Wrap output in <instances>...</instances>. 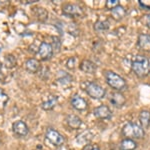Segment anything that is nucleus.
Segmentation results:
<instances>
[{
	"instance_id": "f257e3e1",
	"label": "nucleus",
	"mask_w": 150,
	"mask_h": 150,
	"mask_svg": "<svg viewBox=\"0 0 150 150\" xmlns=\"http://www.w3.org/2000/svg\"><path fill=\"white\" fill-rule=\"evenodd\" d=\"M131 68L133 73L139 78L146 77L150 72L149 59L144 55H136L131 62Z\"/></svg>"
},
{
	"instance_id": "f03ea898",
	"label": "nucleus",
	"mask_w": 150,
	"mask_h": 150,
	"mask_svg": "<svg viewBox=\"0 0 150 150\" xmlns=\"http://www.w3.org/2000/svg\"><path fill=\"white\" fill-rule=\"evenodd\" d=\"M122 134L129 139H142L145 135V131L141 125L135 122H128L122 128Z\"/></svg>"
},
{
	"instance_id": "7ed1b4c3",
	"label": "nucleus",
	"mask_w": 150,
	"mask_h": 150,
	"mask_svg": "<svg viewBox=\"0 0 150 150\" xmlns=\"http://www.w3.org/2000/svg\"><path fill=\"white\" fill-rule=\"evenodd\" d=\"M105 80L107 84L111 88L115 89V90H123L126 87V81L122 78L120 75L113 71H106L105 72Z\"/></svg>"
},
{
	"instance_id": "20e7f679",
	"label": "nucleus",
	"mask_w": 150,
	"mask_h": 150,
	"mask_svg": "<svg viewBox=\"0 0 150 150\" xmlns=\"http://www.w3.org/2000/svg\"><path fill=\"white\" fill-rule=\"evenodd\" d=\"M85 91L91 98L94 99H101L106 94L105 89L96 82H89L85 88Z\"/></svg>"
},
{
	"instance_id": "39448f33",
	"label": "nucleus",
	"mask_w": 150,
	"mask_h": 150,
	"mask_svg": "<svg viewBox=\"0 0 150 150\" xmlns=\"http://www.w3.org/2000/svg\"><path fill=\"white\" fill-rule=\"evenodd\" d=\"M46 139L48 141L50 142L52 145L54 146H61V145L64 144L65 142V138L62 134H60L57 130L55 129H52V128H49L47 129L46 131Z\"/></svg>"
},
{
	"instance_id": "423d86ee",
	"label": "nucleus",
	"mask_w": 150,
	"mask_h": 150,
	"mask_svg": "<svg viewBox=\"0 0 150 150\" xmlns=\"http://www.w3.org/2000/svg\"><path fill=\"white\" fill-rule=\"evenodd\" d=\"M36 55H37L41 60L50 59L53 55L52 45L50 44V43L43 41V42L39 45V47H38V51H37V53H36Z\"/></svg>"
},
{
	"instance_id": "0eeeda50",
	"label": "nucleus",
	"mask_w": 150,
	"mask_h": 150,
	"mask_svg": "<svg viewBox=\"0 0 150 150\" xmlns=\"http://www.w3.org/2000/svg\"><path fill=\"white\" fill-rule=\"evenodd\" d=\"M62 11L65 15L70 16V17H79L82 15L83 10L80 6L76 5V4H71V3H67L64 4L62 6Z\"/></svg>"
},
{
	"instance_id": "6e6552de",
	"label": "nucleus",
	"mask_w": 150,
	"mask_h": 150,
	"mask_svg": "<svg viewBox=\"0 0 150 150\" xmlns=\"http://www.w3.org/2000/svg\"><path fill=\"white\" fill-rule=\"evenodd\" d=\"M12 130H13L14 134L17 137H19V138L25 137L29 132L28 126L26 125L25 122L22 121V120H18V121L14 122L13 124H12Z\"/></svg>"
},
{
	"instance_id": "1a4fd4ad",
	"label": "nucleus",
	"mask_w": 150,
	"mask_h": 150,
	"mask_svg": "<svg viewBox=\"0 0 150 150\" xmlns=\"http://www.w3.org/2000/svg\"><path fill=\"white\" fill-rule=\"evenodd\" d=\"M93 114L96 118L99 119H110L112 117V112L109 107L106 105H100L93 110Z\"/></svg>"
},
{
	"instance_id": "9d476101",
	"label": "nucleus",
	"mask_w": 150,
	"mask_h": 150,
	"mask_svg": "<svg viewBox=\"0 0 150 150\" xmlns=\"http://www.w3.org/2000/svg\"><path fill=\"white\" fill-rule=\"evenodd\" d=\"M70 103H71L72 107L79 111H83L87 109V106H88L85 99L83 97H81L80 95H78V94H74V95L72 96L71 100H70Z\"/></svg>"
},
{
	"instance_id": "9b49d317",
	"label": "nucleus",
	"mask_w": 150,
	"mask_h": 150,
	"mask_svg": "<svg viewBox=\"0 0 150 150\" xmlns=\"http://www.w3.org/2000/svg\"><path fill=\"white\" fill-rule=\"evenodd\" d=\"M110 102L116 108H121L125 103H126V98L124 97L122 93L114 92L110 96Z\"/></svg>"
},
{
	"instance_id": "f8f14e48",
	"label": "nucleus",
	"mask_w": 150,
	"mask_h": 150,
	"mask_svg": "<svg viewBox=\"0 0 150 150\" xmlns=\"http://www.w3.org/2000/svg\"><path fill=\"white\" fill-rule=\"evenodd\" d=\"M137 45L141 50L150 52V35L140 34L137 41Z\"/></svg>"
},
{
	"instance_id": "ddd939ff",
	"label": "nucleus",
	"mask_w": 150,
	"mask_h": 150,
	"mask_svg": "<svg viewBox=\"0 0 150 150\" xmlns=\"http://www.w3.org/2000/svg\"><path fill=\"white\" fill-rule=\"evenodd\" d=\"M66 123L68 124V126L72 129L76 130L79 129L82 125V120L78 116L74 115V114H70L66 117Z\"/></svg>"
},
{
	"instance_id": "4468645a",
	"label": "nucleus",
	"mask_w": 150,
	"mask_h": 150,
	"mask_svg": "<svg viewBox=\"0 0 150 150\" xmlns=\"http://www.w3.org/2000/svg\"><path fill=\"white\" fill-rule=\"evenodd\" d=\"M58 102V96L56 95H49L46 98V100H44L42 102V109L44 110H52L53 108L56 106V104Z\"/></svg>"
},
{
	"instance_id": "2eb2a0df",
	"label": "nucleus",
	"mask_w": 150,
	"mask_h": 150,
	"mask_svg": "<svg viewBox=\"0 0 150 150\" xmlns=\"http://www.w3.org/2000/svg\"><path fill=\"white\" fill-rule=\"evenodd\" d=\"M125 15H126V11H125V9L123 8L120 4L111 10V16H112V18L116 21L122 20V19L125 17Z\"/></svg>"
},
{
	"instance_id": "dca6fc26",
	"label": "nucleus",
	"mask_w": 150,
	"mask_h": 150,
	"mask_svg": "<svg viewBox=\"0 0 150 150\" xmlns=\"http://www.w3.org/2000/svg\"><path fill=\"white\" fill-rule=\"evenodd\" d=\"M25 67L27 69V71L31 72V73H36L40 68V63L37 59L30 58L25 62Z\"/></svg>"
},
{
	"instance_id": "f3484780",
	"label": "nucleus",
	"mask_w": 150,
	"mask_h": 150,
	"mask_svg": "<svg viewBox=\"0 0 150 150\" xmlns=\"http://www.w3.org/2000/svg\"><path fill=\"white\" fill-rule=\"evenodd\" d=\"M80 69L83 72H85V73L92 74V73L95 72V70L97 69V67H96V65L94 64L93 62H91L90 60H86L85 59L80 63Z\"/></svg>"
},
{
	"instance_id": "a211bd4d",
	"label": "nucleus",
	"mask_w": 150,
	"mask_h": 150,
	"mask_svg": "<svg viewBox=\"0 0 150 150\" xmlns=\"http://www.w3.org/2000/svg\"><path fill=\"white\" fill-rule=\"evenodd\" d=\"M139 121L142 128H147L150 125V111L142 110L139 114Z\"/></svg>"
},
{
	"instance_id": "6ab92c4d",
	"label": "nucleus",
	"mask_w": 150,
	"mask_h": 150,
	"mask_svg": "<svg viewBox=\"0 0 150 150\" xmlns=\"http://www.w3.org/2000/svg\"><path fill=\"white\" fill-rule=\"evenodd\" d=\"M137 148V143L133 139L125 138L120 143V150H135Z\"/></svg>"
},
{
	"instance_id": "aec40b11",
	"label": "nucleus",
	"mask_w": 150,
	"mask_h": 150,
	"mask_svg": "<svg viewBox=\"0 0 150 150\" xmlns=\"http://www.w3.org/2000/svg\"><path fill=\"white\" fill-rule=\"evenodd\" d=\"M94 29L96 31H106L109 29V22L106 20H98L94 24Z\"/></svg>"
},
{
	"instance_id": "412c9836",
	"label": "nucleus",
	"mask_w": 150,
	"mask_h": 150,
	"mask_svg": "<svg viewBox=\"0 0 150 150\" xmlns=\"http://www.w3.org/2000/svg\"><path fill=\"white\" fill-rule=\"evenodd\" d=\"M9 97L8 95L4 92L3 89L0 88V107H4L6 105V103L8 102Z\"/></svg>"
},
{
	"instance_id": "4be33fe9",
	"label": "nucleus",
	"mask_w": 150,
	"mask_h": 150,
	"mask_svg": "<svg viewBox=\"0 0 150 150\" xmlns=\"http://www.w3.org/2000/svg\"><path fill=\"white\" fill-rule=\"evenodd\" d=\"M5 64L8 68H13V67L16 65L15 57L12 56V55H7V56L5 57Z\"/></svg>"
},
{
	"instance_id": "5701e85b",
	"label": "nucleus",
	"mask_w": 150,
	"mask_h": 150,
	"mask_svg": "<svg viewBox=\"0 0 150 150\" xmlns=\"http://www.w3.org/2000/svg\"><path fill=\"white\" fill-rule=\"evenodd\" d=\"M119 5V1L118 0H107L105 3V7L109 10H112L116 6Z\"/></svg>"
},
{
	"instance_id": "b1692460",
	"label": "nucleus",
	"mask_w": 150,
	"mask_h": 150,
	"mask_svg": "<svg viewBox=\"0 0 150 150\" xmlns=\"http://www.w3.org/2000/svg\"><path fill=\"white\" fill-rule=\"evenodd\" d=\"M75 62H76V59H75L74 57L69 58V59L67 60V62H66L67 68H69V69H74V68H75Z\"/></svg>"
},
{
	"instance_id": "393cba45",
	"label": "nucleus",
	"mask_w": 150,
	"mask_h": 150,
	"mask_svg": "<svg viewBox=\"0 0 150 150\" xmlns=\"http://www.w3.org/2000/svg\"><path fill=\"white\" fill-rule=\"evenodd\" d=\"M83 150H100V148L97 146V145H92V144H88L84 147Z\"/></svg>"
},
{
	"instance_id": "a878e982",
	"label": "nucleus",
	"mask_w": 150,
	"mask_h": 150,
	"mask_svg": "<svg viewBox=\"0 0 150 150\" xmlns=\"http://www.w3.org/2000/svg\"><path fill=\"white\" fill-rule=\"evenodd\" d=\"M145 22H146L147 27L150 28V14H147V15H146V18H145Z\"/></svg>"
}]
</instances>
